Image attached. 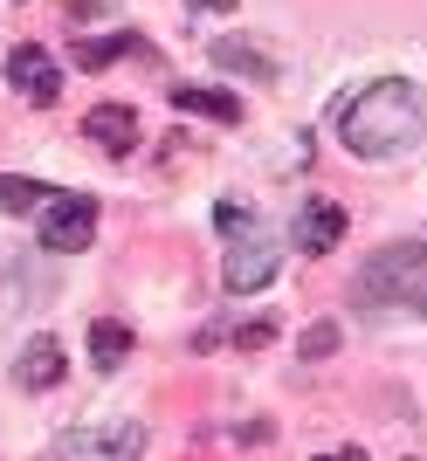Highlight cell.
Instances as JSON below:
<instances>
[{
    "mask_svg": "<svg viewBox=\"0 0 427 461\" xmlns=\"http://www.w3.org/2000/svg\"><path fill=\"white\" fill-rule=\"evenodd\" d=\"M145 455V427L138 420H104V427H62L56 461H138Z\"/></svg>",
    "mask_w": 427,
    "mask_h": 461,
    "instance_id": "obj_4",
    "label": "cell"
},
{
    "mask_svg": "<svg viewBox=\"0 0 427 461\" xmlns=\"http://www.w3.org/2000/svg\"><path fill=\"white\" fill-rule=\"evenodd\" d=\"M186 7H200V14H234V0H186Z\"/></svg>",
    "mask_w": 427,
    "mask_h": 461,
    "instance_id": "obj_17",
    "label": "cell"
},
{
    "mask_svg": "<svg viewBox=\"0 0 427 461\" xmlns=\"http://www.w3.org/2000/svg\"><path fill=\"white\" fill-rule=\"evenodd\" d=\"M221 283H228V296H249V289H269L276 283V241L262 228H249L241 241H234L228 269H221Z\"/></svg>",
    "mask_w": 427,
    "mask_h": 461,
    "instance_id": "obj_5",
    "label": "cell"
},
{
    "mask_svg": "<svg viewBox=\"0 0 427 461\" xmlns=\"http://www.w3.org/2000/svg\"><path fill=\"white\" fill-rule=\"evenodd\" d=\"M290 241L304 255H331L345 241V207H338V200H304V213L290 221Z\"/></svg>",
    "mask_w": 427,
    "mask_h": 461,
    "instance_id": "obj_7",
    "label": "cell"
},
{
    "mask_svg": "<svg viewBox=\"0 0 427 461\" xmlns=\"http://www.w3.org/2000/svg\"><path fill=\"white\" fill-rule=\"evenodd\" d=\"M83 138H97L111 158H124L138 145V104H97V111L83 117Z\"/></svg>",
    "mask_w": 427,
    "mask_h": 461,
    "instance_id": "obj_9",
    "label": "cell"
},
{
    "mask_svg": "<svg viewBox=\"0 0 427 461\" xmlns=\"http://www.w3.org/2000/svg\"><path fill=\"white\" fill-rule=\"evenodd\" d=\"M427 131V96L400 77H379L338 104V138L351 158H400Z\"/></svg>",
    "mask_w": 427,
    "mask_h": 461,
    "instance_id": "obj_1",
    "label": "cell"
},
{
    "mask_svg": "<svg viewBox=\"0 0 427 461\" xmlns=\"http://www.w3.org/2000/svg\"><path fill=\"white\" fill-rule=\"evenodd\" d=\"M97 7H104V0H69V14H77V21H90Z\"/></svg>",
    "mask_w": 427,
    "mask_h": 461,
    "instance_id": "obj_19",
    "label": "cell"
},
{
    "mask_svg": "<svg viewBox=\"0 0 427 461\" xmlns=\"http://www.w3.org/2000/svg\"><path fill=\"white\" fill-rule=\"evenodd\" d=\"M35 234L49 255H83L97 241V200L90 193H49L35 213Z\"/></svg>",
    "mask_w": 427,
    "mask_h": 461,
    "instance_id": "obj_3",
    "label": "cell"
},
{
    "mask_svg": "<svg viewBox=\"0 0 427 461\" xmlns=\"http://www.w3.org/2000/svg\"><path fill=\"white\" fill-rule=\"evenodd\" d=\"M214 62H221V69H228V77H269V56H255V41H214L207 49Z\"/></svg>",
    "mask_w": 427,
    "mask_h": 461,
    "instance_id": "obj_12",
    "label": "cell"
},
{
    "mask_svg": "<svg viewBox=\"0 0 427 461\" xmlns=\"http://www.w3.org/2000/svg\"><path fill=\"white\" fill-rule=\"evenodd\" d=\"M338 345H345V330H338V324H311V330H304V345H296V351H304V358H331V351H338Z\"/></svg>",
    "mask_w": 427,
    "mask_h": 461,
    "instance_id": "obj_15",
    "label": "cell"
},
{
    "mask_svg": "<svg viewBox=\"0 0 427 461\" xmlns=\"http://www.w3.org/2000/svg\"><path fill=\"white\" fill-rule=\"evenodd\" d=\"M49 193H56V186H41V179H14V173H0V207L21 213V221H28V213H35Z\"/></svg>",
    "mask_w": 427,
    "mask_h": 461,
    "instance_id": "obj_13",
    "label": "cell"
},
{
    "mask_svg": "<svg viewBox=\"0 0 427 461\" xmlns=\"http://www.w3.org/2000/svg\"><path fill=\"white\" fill-rule=\"evenodd\" d=\"M228 338H234L241 351H262V345H276V317H249V324L228 330Z\"/></svg>",
    "mask_w": 427,
    "mask_h": 461,
    "instance_id": "obj_16",
    "label": "cell"
},
{
    "mask_svg": "<svg viewBox=\"0 0 427 461\" xmlns=\"http://www.w3.org/2000/svg\"><path fill=\"white\" fill-rule=\"evenodd\" d=\"M317 461H366V447H331V455H317Z\"/></svg>",
    "mask_w": 427,
    "mask_h": 461,
    "instance_id": "obj_18",
    "label": "cell"
},
{
    "mask_svg": "<svg viewBox=\"0 0 427 461\" xmlns=\"http://www.w3.org/2000/svg\"><path fill=\"white\" fill-rule=\"evenodd\" d=\"M173 104L186 117H214V124H241V96L234 90H194V83H186V90H173Z\"/></svg>",
    "mask_w": 427,
    "mask_h": 461,
    "instance_id": "obj_10",
    "label": "cell"
},
{
    "mask_svg": "<svg viewBox=\"0 0 427 461\" xmlns=\"http://www.w3.org/2000/svg\"><path fill=\"white\" fill-rule=\"evenodd\" d=\"M7 83H14L28 104H56V96H62V69H56V56H49V49H35V41H21L14 56H7Z\"/></svg>",
    "mask_w": 427,
    "mask_h": 461,
    "instance_id": "obj_6",
    "label": "cell"
},
{
    "mask_svg": "<svg viewBox=\"0 0 427 461\" xmlns=\"http://www.w3.org/2000/svg\"><path fill=\"white\" fill-rule=\"evenodd\" d=\"M359 310H400V317H427V241H393L359 269L351 283Z\"/></svg>",
    "mask_w": 427,
    "mask_h": 461,
    "instance_id": "obj_2",
    "label": "cell"
},
{
    "mask_svg": "<svg viewBox=\"0 0 427 461\" xmlns=\"http://www.w3.org/2000/svg\"><path fill=\"white\" fill-rule=\"evenodd\" d=\"M132 49H145V41H138V35H90L77 49V62H83V69H111V62L132 56Z\"/></svg>",
    "mask_w": 427,
    "mask_h": 461,
    "instance_id": "obj_14",
    "label": "cell"
},
{
    "mask_svg": "<svg viewBox=\"0 0 427 461\" xmlns=\"http://www.w3.org/2000/svg\"><path fill=\"white\" fill-rule=\"evenodd\" d=\"M69 379V358H62V345L41 330V338H28L21 345V358H14V385H28V393H49V385H62Z\"/></svg>",
    "mask_w": 427,
    "mask_h": 461,
    "instance_id": "obj_8",
    "label": "cell"
},
{
    "mask_svg": "<svg viewBox=\"0 0 427 461\" xmlns=\"http://www.w3.org/2000/svg\"><path fill=\"white\" fill-rule=\"evenodd\" d=\"M124 351H132V324L97 317V324H90V358H97V372H117V366H124Z\"/></svg>",
    "mask_w": 427,
    "mask_h": 461,
    "instance_id": "obj_11",
    "label": "cell"
}]
</instances>
